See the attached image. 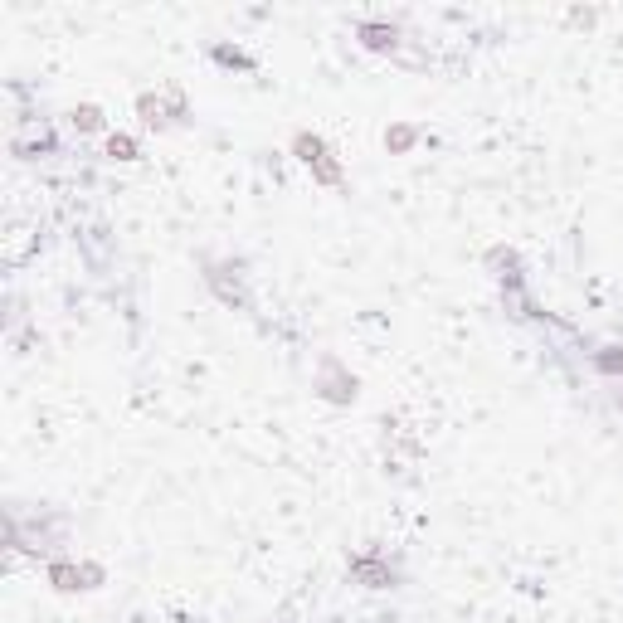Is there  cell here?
<instances>
[{"instance_id": "cell-5", "label": "cell", "mask_w": 623, "mask_h": 623, "mask_svg": "<svg viewBox=\"0 0 623 623\" xmlns=\"http://www.w3.org/2000/svg\"><path fill=\"white\" fill-rule=\"evenodd\" d=\"M346 575L356 580V585H366V589H390L400 575H395V565L385 560V550H361V555H351L346 560Z\"/></svg>"}, {"instance_id": "cell-1", "label": "cell", "mask_w": 623, "mask_h": 623, "mask_svg": "<svg viewBox=\"0 0 623 623\" xmlns=\"http://www.w3.org/2000/svg\"><path fill=\"white\" fill-rule=\"evenodd\" d=\"M200 268H205V283H210V293L220 297L224 307H234V312H249V307H254V297H249V273H244V258H200Z\"/></svg>"}, {"instance_id": "cell-6", "label": "cell", "mask_w": 623, "mask_h": 623, "mask_svg": "<svg viewBox=\"0 0 623 623\" xmlns=\"http://www.w3.org/2000/svg\"><path fill=\"white\" fill-rule=\"evenodd\" d=\"M356 39H361V49H370V54H400V44H404V35H400V25L390 20H356Z\"/></svg>"}, {"instance_id": "cell-11", "label": "cell", "mask_w": 623, "mask_h": 623, "mask_svg": "<svg viewBox=\"0 0 623 623\" xmlns=\"http://www.w3.org/2000/svg\"><path fill=\"white\" fill-rule=\"evenodd\" d=\"M69 122H74V132H103V108L83 103V108L69 112Z\"/></svg>"}, {"instance_id": "cell-9", "label": "cell", "mask_w": 623, "mask_h": 623, "mask_svg": "<svg viewBox=\"0 0 623 623\" xmlns=\"http://www.w3.org/2000/svg\"><path fill=\"white\" fill-rule=\"evenodd\" d=\"M103 156H108V161H122V166H132V161H142V147H137V137H127V132H108Z\"/></svg>"}, {"instance_id": "cell-2", "label": "cell", "mask_w": 623, "mask_h": 623, "mask_svg": "<svg viewBox=\"0 0 623 623\" xmlns=\"http://www.w3.org/2000/svg\"><path fill=\"white\" fill-rule=\"evenodd\" d=\"M137 117H142V127H151V132H166V127H181V122H190V103L181 98V88H166V93H142V98H137Z\"/></svg>"}, {"instance_id": "cell-10", "label": "cell", "mask_w": 623, "mask_h": 623, "mask_svg": "<svg viewBox=\"0 0 623 623\" xmlns=\"http://www.w3.org/2000/svg\"><path fill=\"white\" fill-rule=\"evenodd\" d=\"M210 59H215V64H224V69H244V74L254 69V59H249L244 49H229V44H215V49H210Z\"/></svg>"}, {"instance_id": "cell-8", "label": "cell", "mask_w": 623, "mask_h": 623, "mask_svg": "<svg viewBox=\"0 0 623 623\" xmlns=\"http://www.w3.org/2000/svg\"><path fill=\"white\" fill-rule=\"evenodd\" d=\"M327 390H322V395H327V400H336V404H351L356 400V375H346V370L336 366V361H327Z\"/></svg>"}, {"instance_id": "cell-7", "label": "cell", "mask_w": 623, "mask_h": 623, "mask_svg": "<svg viewBox=\"0 0 623 623\" xmlns=\"http://www.w3.org/2000/svg\"><path fill=\"white\" fill-rule=\"evenodd\" d=\"M585 361L599 370L604 380H619V375H623V346H589Z\"/></svg>"}, {"instance_id": "cell-3", "label": "cell", "mask_w": 623, "mask_h": 623, "mask_svg": "<svg viewBox=\"0 0 623 623\" xmlns=\"http://www.w3.org/2000/svg\"><path fill=\"white\" fill-rule=\"evenodd\" d=\"M44 580L59 589V594H78V589H98L103 585V570L88 565V560H74V555H59L44 565Z\"/></svg>"}, {"instance_id": "cell-4", "label": "cell", "mask_w": 623, "mask_h": 623, "mask_svg": "<svg viewBox=\"0 0 623 623\" xmlns=\"http://www.w3.org/2000/svg\"><path fill=\"white\" fill-rule=\"evenodd\" d=\"M64 142H59V132L49 127V122H39V127H15L10 132V156L15 161H49V156H59Z\"/></svg>"}]
</instances>
